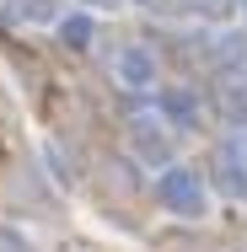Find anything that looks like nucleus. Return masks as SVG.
Returning a JSON list of instances; mask_svg holds the SVG:
<instances>
[{
	"mask_svg": "<svg viewBox=\"0 0 247 252\" xmlns=\"http://www.w3.org/2000/svg\"><path fill=\"white\" fill-rule=\"evenodd\" d=\"M150 199H156L161 215H172V220H199V215L210 209V183L199 177L194 166H167V172L156 177Z\"/></svg>",
	"mask_w": 247,
	"mask_h": 252,
	"instance_id": "nucleus-1",
	"label": "nucleus"
},
{
	"mask_svg": "<svg viewBox=\"0 0 247 252\" xmlns=\"http://www.w3.org/2000/svg\"><path fill=\"white\" fill-rule=\"evenodd\" d=\"M113 75H118V86H129V92H145V86H156V49H145V43H129V49L113 59Z\"/></svg>",
	"mask_w": 247,
	"mask_h": 252,
	"instance_id": "nucleus-2",
	"label": "nucleus"
},
{
	"mask_svg": "<svg viewBox=\"0 0 247 252\" xmlns=\"http://www.w3.org/2000/svg\"><path fill=\"white\" fill-rule=\"evenodd\" d=\"M156 113H161L172 129H194V124H199V92L167 86V92H156Z\"/></svg>",
	"mask_w": 247,
	"mask_h": 252,
	"instance_id": "nucleus-3",
	"label": "nucleus"
},
{
	"mask_svg": "<svg viewBox=\"0 0 247 252\" xmlns=\"http://www.w3.org/2000/svg\"><path fill=\"white\" fill-rule=\"evenodd\" d=\"M54 32H59V43H65V49L86 54V49H92V38H97V16H92L86 5H75L70 16H59V22H54Z\"/></svg>",
	"mask_w": 247,
	"mask_h": 252,
	"instance_id": "nucleus-4",
	"label": "nucleus"
},
{
	"mask_svg": "<svg viewBox=\"0 0 247 252\" xmlns=\"http://www.w3.org/2000/svg\"><path fill=\"white\" fill-rule=\"evenodd\" d=\"M167 129H172V124H167V118H156V124H135V151H140V161H145V166H156V161H167Z\"/></svg>",
	"mask_w": 247,
	"mask_h": 252,
	"instance_id": "nucleus-5",
	"label": "nucleus"
},
{
	"mask_svg": "<svg viewBox=\"0 0 247 252\" xmlns=\"http://www.w3.org/2000/svg\"><path fill=\"white\" fill-rule=\"evenodd\" d=\"M81 5H86V11H107V5H113V11H118V5H124V0H81Z\"/></svg>",
	"mask_w": 247,
	"mask_h": 252,
	"instance_id": "nucleus-6",
	"label": "nucleus"
}]
</instances>
